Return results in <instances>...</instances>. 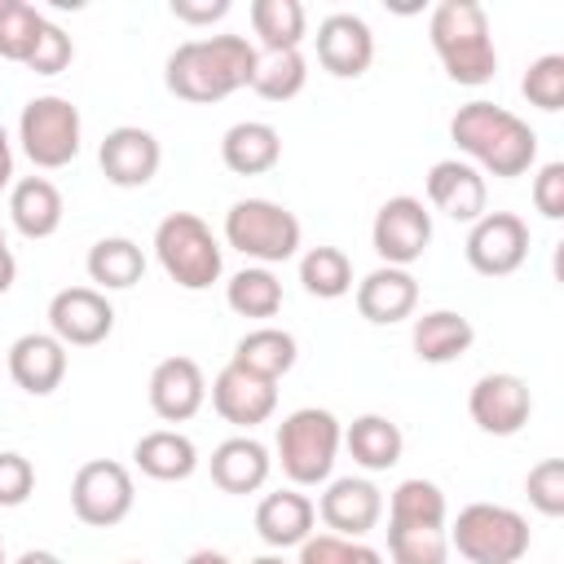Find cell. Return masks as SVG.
Here are the masks:
<instances>
[{
    "mask_svg": "<svg viewBox=\"0 0 564 564\" xmlns=\"http://www.w3.org/2000/svg\"><path fill=\"white\" fill-rule=\"evenodd\" d=\"M256 62H260V48L247 35H203V40H185L167 53L163 84L181 101L212 106L238 88H251Z\"/></svg>",
    "mask_w": 564,
    "mask_h": 564,
    "instance_id": "cell-1",
    "label": "cell"
},
{
    "mask_svg": "<svg viewBox=\"0 0 564 564\" xmlns=\"http://www.w3.org/2000/svg\"><path fill=\"white\" fill-rule=\"evenodd\" d=\"M449 137L480 176L489 172V176L516 181L538 159V132L520 115H511L507 106H494V101L458 106L449 119Z\"/></svg>",
    "mask_w": 564,
    "mask_h": 564,
    "instance_id": "cell-2",
    "label": "cell"
},
{
    "mask_svg": "<svg viewBox=\"0 0 564 564\" xmlns=\"http://www.w3.org/2000/svg\"><path fill=\"white\" fill-rule=\"evenodd\" d=\"M432 48L454 84L480 88L498 75V48L489 35V13L476 0H441L427 18Z\"/></svg>",
    "mask_w": 564,
    "mask_h": 564,
    "instance_id": "cell-3",
    "label": "cell"
},
{
    "mask_svg": "<svg viewBox=\"0 0 564 564\" xmlns=\"http://www.w3.org/2000/svg\"><path fill=\"white\" fill-rule=\"evenodd\" d=\"M273 445H278L282 476L291 485H322L335 471V458H339V445H344V427H339V419L330 410L304 405V410H291L278 423V441Z\"/></svg>",
    "mask_w": 564,
    "mask_h": 564,
    "instance_id": "cell-4",
    "label": "cell"
},
{
    "mask_svg": "<svg viewBox=\"0 0 564 564\" xmlns=\"http://www.w3.org/2000/svg\"><path fill=\"white\" fill-rule=\"evenodd\" d=\"M154 256L181 291H207L225 269V251H220L212 225L194 212H172V216L159 220Z\"/></svg>",
    "mask_w": 564,
    "mask_h": 564,
    "instance_id": "cell-5",
    "label": "cell"
},
{
    "mask_svg": "<svg viewBox=\"0 0 564 564\" xmlns=\"http://www.w3.org/2000/svg\"><path fill=\"white\" fill-rule=\"evenodd\" d=\"M529 542V520L502 502H467L449 529V551H458L467 564H520Z\"/></svg>",
    "mask_w": 564,
    "mask_h": 564,
    "instance_id": "cell-6",
    "label": "cell"
},
{
    "mask_svg": "<svg viewBox=\"0 0 564 564\" xmlns=\"http://www.w3.org/2000/svg\"><path fill=\"white\" fill-rule=\"evenodd\" d=\"M225 242L269 269L300 251V220L273 198H238L225 212Z\"/></svg>",
    "mask_w": 564,
    "mask_h": 564,
    "instance_id": "cell-7",
    "label": "cell"
},
{
    "mask_svg": "<svg viewBox=\"0 0 564 564\" xmlns=\"http://www.w3.org/2000/svg\"><path fill=\"white\" fill-rule=\"evenodd\" d=\"M79 110L70 97H57V93H44V97H31L18 115V141H22V154L44 167V172H57L66 167L75 154H79Z\"/></svg>",
    "mask_w": 564,
    "mask_h": 564,
    "instance_id": "cell-8",
    "label": "cell"
},
{
    "mask_svg": "<svg viewBox=\"0 0 564 564\" xmlns=\"http://www.w3.org/2000/svg\"><path fill=\"white\" fill-rule=\"evenodd\" d=\"M132 502H137L132 471L115 458H93L70 480V511L88 529H110V524L128 520Z\"/></svg>",
    "mask_w": 564,
    "mask_h": 564,
    "instance_id": "cell-9",
    "label": "cell"
},
{
    "mask_svg": "<svg viewBox=\"0 0 564 564\" xmlns=\"http://www.w3.org/2000/svg\"><path fill=\"white\" fill-rule=\"evenodd\" d=\"M432 242V212L410 198V194H397L388 198L379 212H375V225H370V247L383 264L392 269H410L414 260H423Z\"/></svg>",
    "mask_w": 564,
    "mask_h": 564,
    "instance_id": "cell-10",
    "label": "cell"
},
{
    "mask_svg": "<svg viewBox=\"0 0 564 564\" xmlns=\"http://www.w3.org/2000/svg\"><path fill=\"white\" fill-rule=\"evenodd\" d=\"M467 264L480 278H507L524 264L529 256V225L516 212H485L471 229H467Z\"/></svg>",
    "mask_w": 564,
    "mask_h": 564,
    "instance_id": "cell-11",
    "label": "cell"
},
{
    "mask_svg": "<svg viewBox=\"0 0 564 564\" xmlns=\"http://www.w3.org/2000/svg\"><path fill=\"white\" fill-rule=\"evenodd\" d=\"M115 330V308L97 286H62L48 300V335L66 348H93Z\"/></svg>",
    "mask_w": 564,
    "mask_h": 564,
    "instance_id": "cell-12",
    "label": "cell"
},
{
    "mask_svg": "<svg viewBox=\"0 0 564 564\" xmlns=\"http://www.w3.org/2000/svg\"><path fill=\"white\" fill-rule=\"evenodd\" d=\"M467 414L489 436H516L533 414V392L520 375L498 370V375L476 379V388L467 397Z\"/></svg>",
    "mask_w": 564,
    "mask_h": 564,
    "instance_id": "cell-13",
    "label": "cell"
},
{
    "mask_svg": "<svg viewBox=\"0 0 564 564\" xmlns=\"http://www.w3.org/2000/svg\"><path fill=\"white\" fill-rule=\"evenodd\" d=\"M317 516H322L326 533L361 542L379 524V516H383V494L366 476H339V480L326 485V494L317 502Z\"/></svg>",
    "mask_w": 564,
    "mask_h": 564,
    "instance_id": "cell-14",
    "label": "cell"
},
{
    "mask_svg": "<svg viewBox=\"0 0 564 564\" xmlns=\"http://www.w3.org/2000/svg\"><path fill=\"white\" fill-rule=\"evenodd\" d=\"M317 62L335 79H361L375 62V35L357 13H326L317 22Z\"/></svg>",
    "mask_w": 564,
    "mask_h": 564,
    "instance_id": "cell-15",
    "label": "cell"
},
{
    "mask_svg": "<svg viewBox=\"0 0 564 564\" xmlns=\"http://www.w3.org/2000/svg\"><path fill=\"white\" fill-rule=\"evenodd\" d=\"M97 163H101V176L119 189H141L154 181L159 163H163V150H159V137L145 132V128H110L101 150H97Z\"/></svg>",
    "mask_w": 564,
    "mask_h": 564,
    "instance_id": "cell-16",
    "label": "cell"
},
{
    "mask_svg": "<svg viewBox=\"0 0 564 564\" xmlns=\"http://www.w3.org/2000/svg\"><path fill=\"white\" fill-rule=\"evenodd\" d=\"M207 401V379L194 357H163L150 370V410L163 423H185L203 410Z\"/></svg>",
    "mask_w": 564,
    "mask_h": 564,
    "instance_id": "cell-17",
    "label": "cell"
},
{
    "mask_svg": "<svg viewBox=\"0 0 564 564\" xmlns=\"http://www.w3.org/2000/svg\"><path fill=\"white\" fill-rule=\"evenodd\" d=\"M212 405L225 423L234 427H256L278 410V383L242 370V366H220V375L212 379Z\"/></svg>",
    "mask_w": 564,
    "mask_h": 564,
    "instance_id": "cell-18",
    "label": "cell"
},
{
    "mask_svg": "<svg viewBox=\"0 0 564 564\" xmlns=\"http://www.w3.org/2000/svg\"><path fill=\"white\" fill-rule=\"evenodd\" d=\"M427 203L436 212H445L449 220L476 225L485 216L489 189H485V176L467 159H441L427 167Z\"/></svg>",
    "mask_w": 564,
    "mask_h": 564,
    "instance_id": "cell-19",
    "label": "cell"
},
{
    "mask_svg": "<svg viewBox=\"0 0 564 564\" xmlns=\"http://www.w3.org/2000/svg\"><path fill=\"white\" fill-rule=\"evenodd\" d=\"M9 379L31 397L57 392L62 379H66V344L57 335H48V330L18 335L9 344Z\"/></svg>",
    "mask_w": 564,
    "mask_h": 564,
    "instance_id": "cell-20",
    "label": "cell"
},
{
    "mask_svg": "<svg viewBox=\"0 0 564 564\" xmlns=\"http://www.w3.org/2000/svg\"><path fill=\"white\" fill-rule=\"evenodd\" d=\"M419 304V282L410 269H392V264H379L375 273H366L357 282V313L375 326H392V322H405Z\"/></svg>",
    "mask_w": 564,
    "mask_h": 564,
    "instance_id": "cell-21",
    "label": "cell"
},
{
    "mask_svg": "<svg viewBox=\"0 0 564 564\" xmlns=\"http://www.w3.org/2000/svg\"><path fill=\"white\" fill-rule=\"evenodd\" d=\"M313 520H317V507H313V498L300 494V489L264 494L260 507H256V533H260V542L273 546V551L300 546V542L313 533Z\"/></svg>",
    "mask_w": 564,
    "mask_h": 564,
    "instance_id": "cell-22",
    "label": "cell"
},
{
    "mask_svg": "<svg viewBox=\"0 0 564 564\" xmlns=\"http://www.w3.org/2000/svg\"><path fill=\"white\" fill-rule=\"evenodd\" d=\"M207 467H212L216 489H225V494H256L269 480L273 458H269V449L256 436H229V441H220L212 449Z\"/></svg>",
    "mask_w": 564,
    "mask_h": 564,
    "instance_id": "cell-23",
    "label": "cell"
},
{
    "mask_svg": "<svg viewBox=\"0 0 564 564\" xmlns=\"http://www.w3.org/2000/svg\"><path fill=\"white\" fill-rule=\"evenodd\" d=\"M282 159V137L264 119H242L220 137V163L234 176H264Z\"/></svg>",
    "mask_w": 564,
    "mask_h": 564,
    "instance_id": "cell-24",
    "label": "cell"
},
{
    "mask_svg": "<svg viewBox=\"0 0 564 564\" xmlns=\"http://www.w3.org/2000/svg\"><path fill=\"white\" fill-rule=\"evenodd\" d=\"M62 189L48 176H22L9 189V220L22 238H53L62 225Z\"/></svg>",
    "mask_w": 564,
    "mask_h": 564,
    "instance_id": "cell-25",
    "label": "cell"
},
{
    "mask_svg": "<svg viewBox=\"0 0 564 564\" xmlns=\"http://www.w3.org/2000/svg\"><path fill=\"white\" fill-rule=\"evenodd\" d=\"M410 339H414L419 361L449 366V361H458L476 344V326L463 313H454V308H432V313L414 317V335Z\"/></svg>",
    "mask_w": 564,
    "mask_h": 564,
    "instance_id": "cell-26",
    "label": "cell"
},
{
    "mask_svg": "<svg viewBox=\"0 0 564 564\" xmlns=\"http://www.w3.org/2000/svg\"><path fill=\"white\" fill-rule=\"evenodd\" d=\"M132 463L150 480H189L194 467H198V449H194V441L185 432L159 427V432H145L132 445Z\"/></svg>",
    "mask_w": 564,
    "mask_h": 564,
    "instance_id": "cell-27",
    "label": "cell"
},
{
    "mask_svg": "<svg viewBox=\"0 0 564 564\" xmlns=\"http://www.w3.org/2000/svg\"><path fill=\"white\" fill-rule=\"evenodd\" d=\"M344 445L352 454L357 467L366 471H388L401 463V449H405V436L401 427L388 419V414H361L344 427Z\"/></svg>",
    "mask_w": 564,
    "mask_h": 564,
    "instance_id": "cell-28",
    "label": "cell"
},
{
    "mask_svg": "<svg viewBox=\"0 0 564 564\" xmlns=\"http://www.w3.org/2000/svg\"><path fill=\"white\" fill-rule=\"evenodd\" d=\"M295 357H300V344H295L291 330H282V326H256V330H247L238 339V348H234L229 361L242 366V370H251V375H260V379H269V383H278L295 366Z\"/></svg>",
    "mask_w": 564,
    "mask_h": 564,
    "instance_id": "cell-29",
    "label": "cell"
},
{
    "mask_svg": "<svg viewBox=\"0 0 564 564\" xmlns=\"http://www.w3.org/2000/svg\"><path fill=\"white\" fill-rule=\"evenodd\" d=\"M445 520H449V502L436 480L410 476L388 498V529H445Z\"/></svg>",
    "mask_w": 564,
    "mask_h": 564,
    "instance_id": "cell-30",
    "label": "cell"
},
{
    "mask_svg": "<svg viewBox=\"0 0 564 564\" xmlns=\"http://www.w3.org/2000/svg\"><path fill=\"white\" fill-rule=\"evenodd\" d=\"M84 264H88V278L97 282V291H128L145 273V251L132 238L115 234V238H97L88 247V260Z\"/></svg>",
    "mask_w": 564,
    "mask_h": 564,
    "instance_id": "cell-31",
    "label": "cell"
},
{
    "mask_svg": "<svg viewBox=\"0 0 564 564\" xmlns=\"http://www.w3.org/2000/svg\"><path fill=\"white\" fill-rule=\"evenodd\" d=\"M251 31L264 53H291L308 35V13L300 0H251Z\"/></svg>",
    "mask_w": 564,
    "mask_h": 564,
    "instance_id": "cell-32",
    "label": "cell"
},
{
    "mask_svg": "<svg viewBox=\"0 0 564 564\" xmlns=\"http://www.w3.org/2000/svg\"><path fill=\"white\" fill-rule=\"evenodd\" d=\"M225 300H229V308H234L238 317L264 322V317H273V313L282 308V282L273 278V269L247 264V269H238V273L225 282Z\"/></svg>",
    "mask_w": 564,
    "mask_h": 564,
    "instance_id": "cell-33",
    "label": "cell"
},
{
    "mask_svg": "<svg viewBox=\"0 0 564 564\" xmlns=\"http://www.w3.org/2000/svg\"><path fill=\"white\" fill-rule=\"evenodd\" d=\"M308 84V62L300 48L291 53H260L256 75H251V93H260L264 101H291L300 97Z\"/></svg>",
    "mask_w": 564,
    "mask_h": 564,
    "instance_id": "cell-34",
    "label": "cell"
},
{
    "mask_svg": "<svg viewBox=\"0 0 564 564\" xmlns=\"http://www.w3.org/2000/svg\"><path fill=\"white\" fill-rule=\"evenodd\" d=\"M300 282L317 300H339L352 291V260L339 247H308L300 256Z\"/></svg>",
    "mask_w": 564,
    "mask_h": 564,
    "instance_id": "cell-35",
    "label": "cell"
},
{
    "mask_svg": "<svg viewBox=\"0 0 564 564\" xmlns=\"http://www.w3.org/2000/svg\"><path fill=\"white\" fill-rule=\"evenodd\" d=\"M44 26V13L26 0H0V57L4 62H26L35 35Z\"/></svg>",
    "mask_w": 564,
    "mask_h": 564,
    "instance_id": "cell-36",
    "label": "cell"
},
{
    "mask_svg": "<svg viewBox=\"0 0 564 564\" xmlns=\"http://www.w3.org/2000/svg\"><path fill=\"white\" fill-rule=\"evenodd\" d=\"M520 93L529 97V106L555 115L564 106V53H542L529 62L524 79H520Z\"/></svg>",
    "mask_w": 564,
    "mask_h": 564,
    "instance_id": "cell-37",
    "label": "cell"
},
{
    "mask_svg": "<svg viewBox=\"0 0 564 564\" xmlns=\"http://www.w3.org/2000/svg\"><path fill=\"white\" fill-rule=\"evenodd\" d=\"M388 555L392 564H445L449 533L445 529H388Z\"/></svg>",
    "mask_w": 564,
    "mask_h": 564,
    "instance_id": "cell-38",
    "label": "cell"
},
{
    "mask_svg": "<svg viewBox=\"0 0 564 564\" xmlns=\"http://www.w3.org/2000/svg\"><path fill=\"white\" fill-rule=\"evenodd\" d=\"M295 564H383V555L375 546L339 538V533H308L300 542V560Z\"/></svg>",
    "mask_w": 564,
    "mask_h": 564,
    "instance_id": "cell-39",
    "label": "cell"
},
{
    "mask_svg": "<svg viewBox=\"0 0 564 564\" xmlns=\"http://www.w3.org/2000/svg\"><path fill=\"white\" fill-rule=\"evenodd\" d=\"M524 494H529V507L546 520L564 516V458H542L529 467L524 476Z\"/></svg>",
    "mask_w": 564,
    "mask_h": 564,
    "instance_id": "cell-40",
    "label": "cell"
},
{
    "mask_svg": "<svg viewBox=\"0 0 564 564\" xmlns=\"http://www.w3.org/2000/svg\"><path fill=\"white\" fill-rule=\"evenodd\" d=\"M70 57H75L70 35H66L57 22L44 18V26H40V35H35V44H31V53H26L22 66L35 70V75H62V70L70 66Z\"/></svg>",
    "mask_w": 564,
    "mask_h": 564,
    "instance_id": "cell-41",
    "label": "cell"
},
{
    "mask_svg": "<svg viewBox=\"0 0 564 564\" xmlns=\"http://www.w3.org/2000/svg\"><path fill=\"white\" fill-rule=\"evenodd\" d=\"M35 489V467L18 449H0V507H22Z\"/></svg>",
    "mask_w": 564,
    "mask_h": 564,
    "instance_id": "cell-42",
    "label": "cell"
},
{
    "mask_svg": "<svg viewBox=\"0 0 564 564\" xmlns=\"http://www.w3.org/2000/svg\"><path fill=\"white\" fill-rule=\"evenodd\" d=\"M533 207L546 220H564V163H542L533 176Z\"/></svg>",
    "mask_w": 564,
    "mask_h": 564,
    "instance_id": "cell-43",
    "label": "cell"
},
{
    "mask_svg": "<svg viewBox=\"0 0 564 564\" xmlns=\"http://www.w3.org/2000/svg\"><path fill=\"white\" fill-rule=\"evenodd\" d=\"M229 13V0H172V18L185 26H212Z\"/></svg>",
    "mask_w": 564,
    "mask_h": 564,
    "instance_id": "cell-44",
    "label": "cell"
},
{
    "mask_svg": "<svg viewBox=\"0 0 564 564\" xmlns=\"http://www.w3.org/2000/svg\"><path fill=\"white\" fill-rule=\"evenodd\" d=\"M13 181V141H9V132H4V123H0V189Z\"/></svg>",
    "mask_w": 564,
    "mask_h": 564,
    "instance_id": "cell-45",
    "label": "cell"
},
{
    "mask_svg": "<svg viewBox=\"0 0 564 564\" xmlns=\"http://www.w3.org/2000/svg\"><path fill=\"white\" fill-rule=\"evenodd\" d=\"M13 278H18V260H13L9 247H0V295L13 286Z\"/></svg>",
    "mask_w": 564,
    "mask_h": 564,
    "instance_id": "cell-46",
    "label": "cell"
},
{
    "mask_svg": "<svg viewBox=\"0 0 564 564\" xmlns=\"http://www.w3.org/2000/svg\"><path fill=\"white\" fill-rule=\"evenodd\" d=\"M13 564H62V555H53V551H40V546H31V551H22Z\"/></svg>",
    "mask_w": 564,
    "mask_h": 564,
    "instance_id": "cell-47",
    "label": "cell"
},
{
    "mask_svg": "<svg viewBox=\"0 0 564 564\" xmlns=\"http://www.w3.org/2000/svg\"><path fill=\"white\" fill-rule=\"evenodd\" d=\"M185 564H234V560H229L225 551H194Z\"/></svg>",
    "mask_w": 564,
    "mask_h": 564,
    "instance_id": "cell-48",
    "label": "cell"
},
{
    "mask_svg": "<svg viewBox=\"0 0 564 564\" xmlns=\"http://www.w3.org/2000/svg\"><path fill=\"white\" fill-rule=\"evenodd\" d=\"M247 564H286L282 555H256V560H247Z\"/></svg>",
    "mask_w": 564,
    "mask_h": 564,
    "instance_id": "cell-49",
    "label": "cell"
},
{
    "mask_svg": "<svg viewBox=\"0 0 564 564\" xmlns=\"http://www.w3.org/2000/svg\"><path fill=\"white\" fill-rule=\"evenodd\" d=\"M0 247H4V229H0Z\"/></svg>",
    "mask_w": 564,
    "mask_h": 564,
    "instance_id": "cell-50",
    "label": "cell"
},
{
    "mask_svg": "<svg viewBox=\"0 0 564 564\" xmlns=\"http://www.w3.org/2000/svg\"><path fill=\"white\" fill-rule=\"evenodd\" d=\"M0 564H4V546H0Z\"/></svg>",
    "mask_w": 564,
    "mask_h": 564,
    "instance_id": "cell-51",
    "label": "cell"
},
{
    "mask_svg": "<svg viewBox=\"0 0 564 564\" xmlns=\"http://www.w3.org/2000/svg\"><path fill=\"white\" fill-rule=\"evenodd\" d=\"M132 564H141V560H132Z\"/></svg>",
    "mask_w": 564,
    "mask_h": 564,
    "instance_id": "cell-52",
    "label": "cell"
}]
</instances>
